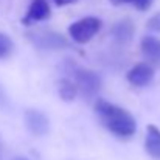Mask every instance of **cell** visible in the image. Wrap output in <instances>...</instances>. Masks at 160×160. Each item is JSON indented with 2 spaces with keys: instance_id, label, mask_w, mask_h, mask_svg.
<instances>
[{
  "instance_id": "1",
  "label": "cell",
  "mask_w": 160,
  "mask_h": 160,
  "mask_svg": "<svg viewBox=\"0 0 160 160\" xmlns=\"http://www.w3.org/2000/svg\"><path fill=\"white\" fill-rule=\"evenodd\" d=\"M93 110L100 118V121L113 135L120 138H129L135 134L137 121L126 109L115 106L107 100H98L93 106Z\"/></svg>"
},
{
  "instance_id": "2",
  "label": "cell",
  "mask_w": 160,
  "mask_h": 160,
  "mask_svg": "<svg viewBox=\"0 0 160 160\" xmlns=\"http://www.w3.org/2000/svg\"><path fill=\"white\" fill-rule=\"evenodd\" d=\"M101 25H103V22L98 17L87 16V17H82V19L73 22L68 27V34L75 42L87 44L90 39H93L98 34V31L101 30Z\"/></svg>"
},
{
  "instance_id": "3",
  "label": "cell",
  "mask_w": 160,
  "mask_h": 160,
  "mask_svg": "<svg viewBox=\"0 0 160 160\" xmlns=\"http://www.w3.org/2000/svg\"><path fill=\"white\" fill-rule=\"evenodd\" d=\"M73 76H75V82L78 87V93L84 100H92L100 93L101 78L97 72L89 70V68H78L75 70Z\"/></svg>"
},
{
  "instance_id": "4",
  "label": "cell",
  "mask_w": 160,
  "mask_h": 160,
  "mask_svg": "<svg viewBox=\"0 0 160 160\" xmlns=\"http://www.w3.org/2000/svg\"><path fill=\"white\" fill-rule=\"evenodd\" d=\"M23 121L30 134L34 137H44L50 132V120L39 109H34V107L27 109L23 112Z\"/></svg>"
},
{
  "instance_id": "5",
  "label": "cell",
  "mask_w": 160,
  "mask_h": 160,
  "mask_svg": "<svg viewBox=\"0 0 160 160\" xmlns=\"http://www.w3.org/2000/svg\"><path fill=\"white\" fill-rule=\"evenodd\" d=\"M30 39L36 47L42 50H64L70 47L67 39L54 31H36L30 34Z\"/></svg>"
},
{
  "instance_id": "6",
  "label": "cell",
  "mask_w": 160,
  "mask_h": 160,
  "mask_svg": "<svg viewBox=\"0 0 160 160\" xmlns=\"http://www.w3.org/2000/svg\"><path fill=\"white\" fill-rule=\"evenodd\" d=\"M156 75V68L148 62H137L126 73V79L134 87H146L152 82Z\"/></svg>"
},
{
  "instance_id": "7",
  "label": "cell",
  "mask_w": 160,
  "mask_h": 160,
  "mask_svg": "<svg viewBox=\"0 0 160 160\" xmlns=\"http://www.w3.org/2000/svg\"><path fill=\"white\" fill-rule=\"evenodd\" d=\"M134 33H135V25L131 19H123V20H118L112 30H110V34L113 38V41L120 45H126V44H131L132 38H134Z\"/></svg>"
},
{
  "instance_id": "8",
  "label": "cell",
  "mask_w": 160,
  "mask_h": 160,
  "mask_svg": "<svg viewBox=\"0 0 160 160\" xmlns=\"http://www.w3.org/2000/svg\"><path fill=\"white\" fill-rule=\"evenodd\" d=\"M50 5L47 0H31V5L23 17V23H33V22H42L50 17Z\"/></svg>"
},
{
  "instance_id": "9",
  "label": "cell",
  "mask_w": 160,
  "mask_h": 160,
  "mask_svg": "<svg viewBox=\"0 0 160 160\" xmlns=\"http://www.w3.org/2000/svg\"><path fill=\"white\" fill-rule=\"evenodd\" d=\"M140 50L152 67H160V39L156 36H145L140 42Z\"/></svg>"
},
{
  "instance_id": "10",
  "label": "cell",
  "mask_w": 160,
  "mask_h": 160,
  "mask_svg": "<svg viewBox=\"0 0 160 160\" xmlns=\"http://www.w3.org/2000/svg\"><path fill=\"white\" fill-rule=\"evenodd\" d=\"M145 151L154 160H160V129L156 124H148L146 126Z\"/></svg>"
},
{
  "instance_id": "11",
  "label": "cell",
  "mask_w": 160,
  "mask_h": 160,
  "mask_svg": "<svg viewBox=\"0 0 160 160\" xmlns=\"http://www.w3.org/2000/svg\"><path fill=\"white\" fill-rule=\"evenodd\" d=\"M58 93H59V97H61L62 101H73L78 97L76 82L75 81H70L67 78L61 79L59 81V86H58Z\"/></svg>"
},
{
  "instance_id": "12",
  "label": "cell",
  "mask_w": 160,
  "mask_h": 160,
  "mask_svg": "<svg viewBox=\"0 0 160 160\" xmlns=\"http://www.w3.org/2000/svg\"><path fill=\"white\" fill-rule=\"evenodd\" d=\"M12 50H14L12 39H11L6 33H2V31H0V59L8 58L9 54L12 53Z\"/></svg>"
},
{
  "instance_id": "13",
  "label": "cell",
  "mask_w": 160,
  "mask_h": 160,
  "mask_svg": "<svg viewBox=\"0 0 160 160\" xmlns=\"http://www.w3.org/2000/svg\"><path fill=\"white\" fill-rule=\"evenodd\" d=\"M112 5H121V3H131L138 11H148L152 5V0H109Z\"/></svg>"
},
{
  "instance_id": "14",
  "label": "cell",
  "mask_w": 160,
  "mask_h": 160,
  "mask_svg": "<svg viewBox=\"0 0 160 160\" xmlns=\"http://www.w3.org/2000/svg\"><path fill=\"white\" fill-rule=\"evenodd\" d=\"M146 28H148L149 31H152V33H160V11L148 19Z\"/></svg>"
},
{
  "instance_id": "15",
  "label": "cell",
  "mask_w": 160,
  "mask_h": 160,
  "mask_svg": "<svg viewBox=\"0 0 160 160\" xmlns=\"http://www.w3.org/2000/svg\"><path fill=\"white\" fill-rule=\"evenodd\" d=\"M8 106H9V98L6 95L5 87L0 84V109H6Z\"/></svg>"
},
{
  "instance_id": "16",
  "label": "cell",
  "mask_w": 160,
  "mask_h": 160,
  "mask_svg": "<svg viewBox=\"0 0 160 160\" xmlns=\"http://www.w3.org/2000/svg\"><path fill=\"white\" fill-rule=\"evenodd\" d=\"M53 2L58 5V6H65V5H72V3H75L76 0H53Z\"/></svg>"
},
{
  "instance_id": "17",
  "label": "cell",
  "mask_w": 160,
  "mask_h": 160,
  "mask_svg": "<svg viewBox=\"0 0 160 160\" xmlns=\"http://www.w3.org/2000/svg\"><path fill=\"white\" fill-rule=\"evenodd\" d=\"M11 160H30V159H27V157H23V156H16V157H12Z\"/></svg>"
},
{
  "instance_id": "18",
  "label": "cell",
  "mask_w": 160,
  "mask_h": 160,
  "mask_svg": "<svg viewBox=\"0 0 160 160\" xmlns=\"http://www.w3.org/2000/svg\"><path fill=\"white\" fill-rule=\"evenodd\" d=\"M2 156H3V148H2V142H0V160H2Z\"/></svg>"
}]
</instances>
